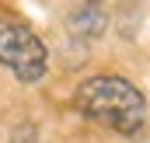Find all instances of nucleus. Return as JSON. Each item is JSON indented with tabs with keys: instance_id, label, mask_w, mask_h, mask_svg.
<instances>
[{
	"instance_id": "obj_1",
	"label": "nucleus",
	"mask_w": 150,
	"mask_h": 143,
	"mask_svg": "<svg viewBox=\"0 0 150 143\" xmlns=\"http://www.w3.org/2000/svg\"><path fill=\"white\" fill-rule=\"evenodd\" d=\"M77 108L119 133H136L147 119L143 94L126 80V77H91L77 87Z\"/></svg>"
},
{
	"instance_id": "obj_2",
	"label": "nucleus",
	"mask_w": 150,
	"mask_h": 143,
	"mask_svg": "<svg viewBox=\"0 0 150 143\" xmlns=\"http://www.w3.org/2000/svg\"><path fill=\"white\" fill-rule=\"evenodd\" d=\"M0 63L7 70H14L18 80L35 84V80H42V73L49 67V52L32 28L0 21Z\"/></svg>"
},
{
	"instance_id": "obj_3",
	"label": "nucleus",
	"mask_w": 150,
	"mask_h": 143,
	"mask_svg": "<svg viewBox=\"0 0 150 143\" xmlns=\"http://www.w3.org/2000/svg\"><path fill=\"white\" fill-rule=\"evenodd\" d=\"M105 25H108V14L101 11L98 0H84L74 14H70V21H67V28L74 35H84V38H98L105 32Z\"/></svg>"
}]
</instances>
